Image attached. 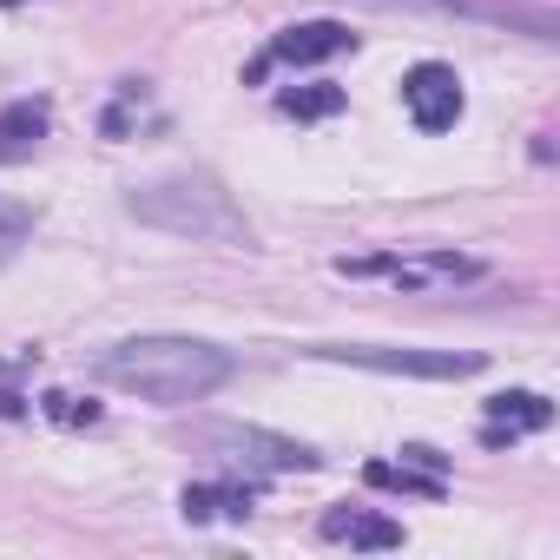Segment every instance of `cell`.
Here are the masks:
<instances>
[{"label":"cell","mask_w":560,"mask_h":560,"mask_svg":"<svg viewBox=\"0 0 560 560\" xmlns=\"http://www.w3.org/2000/svg\"><path fill=\"white\" fill-rule=\"evenodd\" d=\"M100 383H113V389H132V396H145V402H198V396H211L218 383H231V350H218V343H205V337H126V343H113L100 363Z\"/></svg>","instance_id":"obj_1"},{"label":"cell","mask_w":560,"mask_h":560,"mask_svg":"<svg viewBox=\"0 0 560 560\" xmlns=\"http://www.w3.org/2000/svg\"><path fill=\"white\" fill-rule=\"evenodd\" d=\"M126 211L165 237H191V244H231L244 250L250 244V218L237 211V198L211 178V172H172V178H152L126 198Z\"/></svg>","instance_id":"obj_2"},{"label":"cell","mask_w":560,"mask_h":560,"mask_svg":"<svg viewBox=\"0 0 560 560\" xmlns=\"http://www.w3.org/2000/svg\"><path fill=\"white\" fill-rule=\"evenodd\" d=\"M337 277H383L396 291H416V298H435V291H455V284H475L481 277V257H462V250H376V257H337Z\"/></svg>","instance_id":"obj_3"},{"label":"cell","mask_w":560,"mask_h":560,"mask_svg":"<svg viewBox=\"0 0 560 560\" xmlns=\"http://www.w3.org/2000/svg\"><path fill=\"white\" fill-rule=\"evenodd\" d=\"M191 435L244 475H311V468H324V455L311 442H291V435L257 429V422H198Z\"/></svg>","instance_id":"obj_4"},{"label":"cell","mask_w":560,"mask_h":560,"mask_svg":"<svg viewBox=\"0 0 560 560\" xmlns=\"http://www.w3.org/2000/svg\"><path fill=\"white\" fill-rule=\"evenodd\" d=\"M317 363H350V370H383V376H429V383H462L481 370L475 350H383V343H317Z\"/></svg>","instance_id":"obj_5"},{"label":"cell","mask_w":560,"mask_h":560,"mask_svg":"<svg viewBox=\"0 0 560 560\" xmlns=\"http://www.w3.org/2000/svg\"><path fill=\"white\" fill-rule=\"evenodd\" d=\"M363 8L448 14V21H494V27H527L534 40H553V14H547V8H521V0H363Z\"/></svg>","instance_id":"obj_6"},{"label":"cell","mask_w":560,"mask_h":560,"mask_svg":"<svg viewBox=\"0 0 560 560\" xmlns=\"http://www.w3.org/2000/svg\"><path fill=\"white\" fill-rule=\"evenodd\" d=\"M402 106H409V119L422 132H448L462 119V80H455V67H442V60L409 67L402 73Z\"/></svg>","instance_id":"obj_7"},{"label":"cell","mask_w":560,"mask_h":560,"mask_svg":"<svg viewBox=\"0 0 560 560\" xmlns=\"http://www.w3.org/2000/svg\"><path fill=\"white\" fill-rule=\"evenodd\" d=\"M337 54H357V34L343 21H298L270 40L264 60H284V67H317V60H337Z\"/></svg>","instance_id":"obj_8"},{"label":"cell","mask_w":560,"mask_h":560,"mask_svg":"<svg viewBox=\"0 0 560 560\" xmlns=\"http://www.w3.org/2000/svg\"><path fill=\"white\" fill-rule=\"evenodd\" d=\"M317 534L324 540H337V547H363V553H389V547H402L409 534H402V521H389V514H376V508H330L324 521H317Z\"/></svg>","instance_id":"obj_9"},{"label":"cell","mask_w":560,"mask_h":560,"mask_svg":"<svg viewBox=\"0 0 560 560\" xmlns=\"http://www.w3.org/2000/svg\"><path fill=\"white\" fill-rule=\"evenodd\" d=\"M547 422H553V402H547V396H534V389H508V396H494V402H488V429H481V442H488V448H501V442L540 435Z\"/></svg>","instance_id":"obj_10"},{"label":"cell","mask_w":560,"mask_h":560,"mask_svg":"<svg viewBox=\"0 0 560 560\" xmlns=\"http://www.w3.org/2000/svg\"><path fill=\"white\" fill-rule=\"evenodd\" d=\"M250 501H257V488H250V481H191V488L178 494L185 521H211V514L244 521V514H250Z\"/></svg>","instance_id":"obj_11"},{"label":"cell","mask_w":560,"mask_h":560,"mask_svg":"<svg viewBox=\"0 0 560 560\" xmlns=\"http://www.w3.org/2000/svg\"><path fill=\"white\" fill-rule=\"evenodd\" d=\"M47 139V100H14L0 106V159H34V145Z\"/></svg>","instance_id":"obj_12"},{"label":"cell","mask_w":560,"mask_h":560,"mask_svg":"<svg viewBox=\"0 0 560 560\" xmlns=\"http://www.w3.org/2000/svg\"><path fill=\"white\" fill-rule=\"evenodd\" d=\"M363 481H370V488H396V494H422V501H442V494H448L442 475H422V468H409V462H370Z\"/></svg>","instance_id":"obj_13"},{"label":"cell","mask_w":560,"mask_h":560,"mask_svg":"<svg viewBox=\"0 0 560 560\" xmlns=\"http://www.w3.org/2000/svg\"><path fill=\"white\" fill-rule=\"evenodd\" d=\"M277 113H284V119H337L343 113V86H330V80L291 86L284 100H277Z\"/></svg>","instance_id":"obj_14"},{"label":"cell","mask_w":560,"mask_h":560,"mask_svg":"<svg viewBox=\"0 0 560 560\" xmlns=\"http://www.w3.org/2000/svg\"><path fill=\"white\" fill-rule=\"evenodd\" d=\"M27 237H34V205H21V198L0 191V264H8Z\"/></svg>","instance_id":"obj_15"},{"label":"cell","mask_w":560,"mask_h":560,"mask_svg":"<svg viewBox=\"0 0 560 560\" xmlns=\"http://www.w3.org/2000/svg\"><path fill=\"white\" fill-rule=\"evenodd\" d=\"M40 409H47L60 429H86V422H100V402H80V396H67V389H47Z\"/></svg>","instance_id":"obj_16"},{"label":"cell","mask_w":560,"mask_h":560,"mask_svg":"<svg viewBox=\"0 0 560 560\" xmlns=\"http://www.w3.org/2000/svg\"><path fill=\"white\" fill-rule=\"evenodd\" d=\"M402 462H409V468H422V475H448V455H435V448H422V442H409V448H402Z\"/></svg>","instance_id":"obj_17"},{"label":"cell","mask_w":560,"mask_h":560,"mask_svg":"<svg viewBox=\"0 0 560 560\" xmlns=\"http://www.w3.org/2000/svg\"><path fill=\"white\" fill-rule=\"evenodd\" d=\"M0 416H27V409H21V396H0Z\"/></svg>","instance_id":"obj_18"},{"label":"cell","mask_w":560,"mask_h":560,"mask_svg":"<svg viewBox=\"0 0 560 560\" xmlns=\"http://www.w3.org/2000/svg\"><path fill=\"white\" fill-rule=\"evenodd\" d=\"M0 8H21V0H0Z\"/></svg>","instance_id":"obj_19"}]
</instances>
